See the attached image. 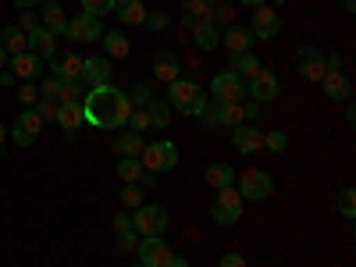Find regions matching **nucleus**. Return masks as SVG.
<instances>
[{
	"instance_id": "a878e982",
	"label": "nucleus",
	"mask_w": 356,
	"mask_h": 267,
	"mask_svg": "<svg viewBox=\"0 0 356 267\" xmlns=\"http://www.w3.org/2000/svg\"><path fill=\"white\" fill-rule=\"evenodd\" d=\"M193 43H196L200 50H214V47L221 43V33L214 29V22H196V25H193Z\"/></svg>"
},
{
	"instance_id": "79ce46f5",
	"label": "nucleus",
	"mask_w": 356,
	"mask_h": 267,
	"mask_svg": "<svg viewBox=\"0 0 356 267\" xmlns=\"http://www.w3.org/2000/svg\"><path fill=\"white\" fill-rule=\"evenodd\" d=\"M36 100H40L36 82H22V86H18V104H22V107H36Z\"/></svg>"
},
{
	"instance_id": "1a4fd4ad",
	"label": "nucleus",
	"mask_w": 356,
	"mask_h": 267,
	"mask_svg": "<svg viewBox=\"0 0 356 267\" xmlns=\"http://www.w3.org/2000/svg\"><path fill=\"white\" fill-rule=\"evenodd\" d=\"M271 193H275V178L267 171H257V168L243 171V178H239V196L243 200H267Z\"/></svg>"
},
{
	"instance_id": "b1692460",
	"label": "nucleus",
	"mask_w": 356,
	"mask_h": 267,
	"mask_svg": "<svg viewBox=\"0 0 356 267\" xmlns=\"http://www.w3.org/2000/svg\"><path fill=\"white\" fill-rule=\"evenodd\" d=\"M54 122L61 125L65 132H79V125L86 122L82 104H61V107H57V118H54Z\"/></svg>"
},
{
	"instance_id": "aec40b11",
	"label": "nucleus",
	"mask_w": 356,
	"mask_h": 267,
	"mask_svg": "<svg viewBox=\"0 0 356 267\" xmlns=\"http://www.w3.org/2000/svg\"><path fill=\"white\" fill-rule=\"evenodd\" d=\"M232 146L239 154H257V150H264V132L253 129V125H239L232 136Z\"/></svg>"
},
{
	"instance_id": "20e7f679",
	"label": "nucleus",
	"mask_w": 356,
	"mask_h": 267,
	"mask_svg": "<svg viewBox=\"0 0 356 267\" xmlns=\"http://www.w3.org/2000/svg\"><path fill=\"white\" fill-rule=\"evenodd\" d=\"M168 211L161 203H143L139 211L132 214V232L139 235V239H146V235H164V228H168Z\"/></svg>"
},
{
	"instance_id": "a18cd8bd",
	"label": "nucleus",
	"mask_w": 356,
	"mask_h": 267,
	"mask_svg": "<svg viewBox=\"0 0 356 267\" xmlns=\"http://www.w3.org/2000/svg\"><path fill=\"white\" fill-rule=\"evenodd\" d=\"M150 100H154V93H150V86H146V82H139V86L132 89V97H129V104H132V107H146Z\"/></svg>"
},
{
	"instance_id": "c85d7f7f",
	"label": "nucleus",
	"mask_w": 356,
	"mask_h": 267,
	"mask_svg": "<svg viewBox=\"0 0 356 267\" xmlns=\"http://www.w3.org/2000/svg\"><path fill=\"white\" fill-rule=\"evenodd\" d=\"M143 146H146L143 136H139V132H129V136H118V139H114V154H118V157H136V161H139Z\"/></svg>"
},
{
	"instance_id": "58836bf2",
	"label": "nucleus",
	"mask_w": 356,
	"mask_h": 267,
	"mask_svg": "<svg viewBox=\"0 0 356 267\" xmlns=\"http://www.w3.org/2000/svg\"><path fill=\"white\" fill-rule=\"evenodd\" d=\"M122 203L129 207V211H139V207H143V186L125 182V189H122Z\"/></svg>"
},
{
	"instance_id": "dca6fc26",
	"label": "nucleus",
	"mask_w": 356,
	"mask_h": 267,
	"mask_svg": "<svg viewBox=\"0 0 356 267\" xmlns=\"http://www.w3.org/2000/svg\"><path fill=\"white\" fill-rule=\"evenodd\" d=\"M8 65H11V75L22 79V82H33V79H40V72H43V61H40L36 54H29V50H25V54H15Z\"/></svg>"
},
{
	"instance_id": "393cba45",
	"label": "nucleus",
	"mask_w": 356,
	"mask_h": 267,
	"mask_svg": "<svg viewBox=\"0 0 356 267\" xmlns=\"http://www.w3.org/2000/svg\"><path fill=\"white\" fill-rule=\"evenodd\" d=\"M40 22H43L47 33H54V36H61L65 29H68V15L61 11V4H57V0H50V4H47V11H43Z\"/></svg>"
},
{
	"instance_id": "f03ea898",
	"label": "nucleus",
	"mask_w": 356,
	"mask_h": 267,
	"mask_svg": "<svg viewBox=\"0 0 356 267\" xmlns=\"http://www.w3.org/2000/svg\"><path fill=\"white\" fill-rule=\"evenodd\" d=\"M168 104H171V111H182L189 118H200V111L207 107V97H203V89L193 79H175L168 86Z\"/></svg>"
},
{
	"instance_id": "49530a36",
	"label": "nucleus",
	"mask_w": 356,
	"mask_h": 267,
	"mask_svg": "<svg viewBox=\"0 0 356 267\" xmlns=\"http://www.w3.org/2000/svg\"><path fill=\"white\" fill-rule=\"evenodd\" d=\"M61 75H54V79H43L36 89H40V97H47V100H57V89H61Z\"/></svg>"
},
{
	"instance_id": "4be33fe9",
	"label": "nucleus",
	"mask_w": 356,
	"mask_h": 267,
	"mask_svg": "<svg viewBox=\"0 0 356 267\" xmlns=\"http://www.w3.org/2000/svg\"><path fill=\"white\" fill-rule=\"evenodd\" d=\"M0 47H4L11 57L15 54H25L29 50V33H22L18 25H4V29H0Z\"/></svg>"
},
{
	"instance_id": "0e129e2a",
	"label": "nucleus",
	"mask_w": 356,
	"mask_h": 267,
	"mask_svg": "<svg viewBox=\"0 0 356 267\" xmlns=\"http://www.w3.org/2000/svg\"><path fill=\"white\" fill-rule=\"evenodd\" d=\"M203 4H207V8H211V11H214V8L221 4V0H203Z\"/></svg>"
},
{
	"instance_id": "4c0bfd02",
	"label": "nucleus",
	"mask_w": 356,
	"mask_h": 267,
	"mask_svg": "<svg viewBox=\"0 0 356 267\" xmlns=\"http://www.w3.org/2000/svg\"><path fill=\"white\" fill-rule=\"evenodd\" d=\"M339 214H342L346 221L356 218V189H342V193H339Z\"/></svg>"
},
{
	"instance_id": "9d476101",
	"label": "nucleus",
	"mask_w": 356,
	"mask_h": 267,
	"mask_svg": "<svg viewBox=\"0 0 356 267\" xmlns=\"http://www.w3.org/2000/svg\"><path fill=\"white\" fill-rule=\"evenodd\" d=\"M40 132H43V118L33 111V107H25L22 114H18V122H15V129H11V143H18V146H33L36 139H40Z\"/></svg>"
},
{
	"instance_id": "ea45409f",
	"label": "nucleus",
	"mask_w": 356,
	"mask_h": 267,
	"mask_svg": "<svg viewBox=\"0 0 356 267\" xmlns=\"http://www.w3.org/2000/svg\"><path fill=\"white\" fill-rule=\"evenodd\" d=\"M132 132H146V129H150V114H146V107H132V114H129V122H125Z\"/></svg>"
},
{
	"instance_id": "c756f323",
	"label": "nucleus",
	"mask_w": 356,
	"mask_h": 267,
	"mask_svg": "<svg viewBox=\"0 0 356 267\" xmlns=\"http://www.w3.org/2000/svg\"><path fill=\"white\" fill-rule=\"evenodd\" d=\"M104 50H107V57H129V36L125 33H118V29H111V33H104Z\"/></svg>"
},
{
	"instance_id": "9b49d317",
	"label": "nucleus",
	"mask_w": 356,
	"mask_h": 267,
	"mask_svg": "<svg viewBox=\"0 0 356 267\" xmlns=\"http://www.w3.org/2000/svg\"><path fill=\"white\" fill-rule=\"evenodd\" d=\"M246 93H250L257 104H271V100H278V93H282L278 75H275V72H267V68H260V72L246 82Z\"/></svg>"
},
{
	"instance_id": "c9c22d12",
	"label": "nucleus",
	"mask_w": 356,
	"mask_h": 267,
	"mask_svg": "<svg viewBox=\"0 0 356 267\" xmlns=\"http://www.w3.org/2000/svg\"><path fill=\"white\" fill-rule=\"evenodd\" d=\"M175 18L161 8V11H146V22H143V29H150V33H164V29L171 25Z\"/></svg>"
},
{
	"instance_id": "338daca9",
	"label": "nucleus",
	"mask_w": 356,
	"mask_h": 267,
	"mask_svg": "<svg viewBox=\"0 0 356 267\" xmlns=\"http://www.w3.org/2000/svg\"><path fill=\"white\" fill-rule=\"evenodd\" d=\"M132 267H146V264H132Z\"/></svg>"
},
{
	"instance_id": "ddd939ff",
	"label": "nucleus",
	"mask_w": 356,
	"mask_h": 267,
	"mask_svg": "<svg viewBox=\"0 0 356 267\" xmlns=\"http://www.w3.org/2000/svg\"><path fill=\"white\" fill-rule=\"evenodd\" d=\"M278 29H282V22H278V11L275 8H267V4L253 8V25H250L253 40H275Z\"/></svg>"
},
{
	"instance_id": "052dcab7",
	"label": "nucleus",
	"mask_w": 356,
	"mask_h": 267,
	"mask_svg": "<svg viewBox=\"0 0 356 267\" xmlns=\"http://www.w3.org/2000/svg\"><path fill=\"white\" fill-rule=\"evenodd\" d=\"M239 4H246V8H260L264 0H239Z\"/></svg>"
},
{
	"instance_id": "7c9ffc66",
	"label": "nucleus",
	"mask_w": 356,
	"mask_h": 267,
	"mask_svg": "<svg viewBox=\"0 0 356 267\" xmlns=\"http://www.w3.org/2000/svg\"><path fill=\"white\" fill-rule=\"evenodd\" d=\"M146 114H150V129H168L171 104L168 100H150V104H146Z\"/></svg>"
},
{
	"instance_id": "423d86ee",
	"label": "nucleus",
	"mask_w": 356,
	"mask_h": 267,
	"mask_svg": "<svg viewBox=\"0 0 356 267\" xmlns=\"http://www.w3.org/2000/svg\"><path fill=\"white\" fill-rule=\"evenodd\" d=\"M211 97L221 100V104H243V100L250 97V93H246V79H239L232 68L221 72V75H214V79H211Z\"/></svg>"
},
{
	"instance_id": "7ed1b4c3",
	"label": "nucleus",
	"mask_w": 356,
	"mask_h": 267,
	"mask_svg": "<svg viewBox=\"0 0 356 267\" xmlns=\"http://www.w3.org/2000/svg\"><path fill=\"white\" fill-rule=\"evenodd\" d=\"M139 164H143V171H154V175L171 171V168L178 164V150H175V143H168V139L146 143V146H143V154H139Z\"/></svg>"
},
{
	"instance_id": "5701e85b",
	"label": "nucleus",
	"mask_w": 356,
	"mask_h": 267,
	"mask_svg": "<svg viewBox=\"0 0 356 267\" xmlns=\"http://www.w3.org/2000/svg\"><path fill=\"white\" fill-rule=\"evenodd\" d=\"M114 11L125 25H143L146 22V4L143 0H114Z\"/></svg>"
},
{
	"instance_id": "72a5a7b5",
	"label": "nucleus",
	"mask_w": 356,
	"mask_h": 267,
	"mask_svg": "<svg viewBox=\"0 0 356 267\" xmlns=\"http://www.w3.org/2000/svg\"><path fill=\"white\" fill-rule=\"evenodd\" d=\"M182 8H186V18H189L193 25H196V22H211V15H214L211 8L203 4V0H182Z\"/></svg>"
},
{
	"instance_id": "2eb2a0df",
	"label": "nucleus",
	"mask_w": 356,
	"mask_h": 267,
	"mask_svg": "<svg viewBox=\"0 0 356 267\" xmlns=\"http://www.w3.org/2000/svg\"><path fill=\"white\" fill-rule=\"evenodd\" d=\"M50 68H54V75H61L65 82H82L86 57H79V54H61V57H50Z\"/></svg>"
},
{
	"instance_id": "a19ab883",
	"label": "nucleus",
	"mask_w": 356,
	"mask_h": 267,
	"mask_svg": "<svg viewBox=\"0 0 356 267\" xmlns=\"http://www.w3.org/2000/svg\"><path fill=\"white\" fill-rule=\"evenodd\" d=\"M79 4H82V11H86V15H93V18H100V15L114 11V0H79Z\"/></svg>"
},
{
	"instance_id": "4d7b16f0",
	"label": "nucleus",
	"mask_w": 356,
	"mask_h": 267,
	"mask_svg": "<svg viewBox=\"0 0 356 267\" xmlns=\"http://www.w3.org/2000/svg\"><path fill=\"white\" fill-rule=\"evenodd\" d=\"M11 4H15V8H22V11H29L33 4H40V0H11Z\"/></svg>"
},
{
	"instance_id": "39448f33",
	"label": "nucleus",
	"mask_w": 356,
	"mask_h": 267,
	"mask_svg": "<svg viewBox=\"0 0 356 267\" xmlns=\"http://www.w3.org/2000/svg\"><path fill=\"white\" fill-rule=\"evenodd\" d=\"M243 196H239V189L235 186H228V189H218V196H214V203H211V218L218 221V225H235L243 218Z\"/></svg>"
},
{
	"instance_id": "f257e3e1",
	"label": "nucleus",
	"mask_w": 356,
	"mask_h": 267,
	"mask_svg": "<svg viewBox=\"0 0 356 267\" xmlns=\"http://www.w3.org/2000/svg\"><path fill=\"white\" fill-rule=\"evenodd\" d=\"M82 114L97 129H122L132 114V104H129V93H122V89H114L107 82V86L89 89V97L82 100Z\"/></svg>"
},
{
	"instance_id": "13d9d810",
	"label": "nucleus",
	"mask_w": 356,
	"mask_h": 267,
	"mask_svg": "<svg viewBox=\"0 0 356 267\" xmlns=\"http://www.w3.org/2000/svg\"><path fill=\"white\" fill-rule=\"evenodd\" d=\"M346 122H349V125H353V122H356V107H353V104H349V100H346Z\"/></svg>"
},
{
	"instance_id": "09e8293b",
	"label": "nucleus",
	"mask_w": 356,
	"mask_h": 267,
	"mask_svg": "<svg viewBox=\"0 0 356 267\" xmlns=\"http://www.w3.org/2000/svg\"><path fill=\"white\" fill-rule=\"evenodd\" d=\"M211 22H225V25H232V22H235V4H225V0H221V4L214 8V15H211Z\"/></svg>"
},
{
	"instance_id": "de8ad7c7",
	"label": "nucleus",
	"mask_w": 356,
	"mask_h": 267,
	"mask_svg": "<svg viewBox=\"0 0 356 267\" xmlns=\"http://www.w3.org/2000/svg\"><path fill=\"white\" fill-rule=\"evenodd\" d=\"M114 246H118V253H136V246H139V235H136V232H122Z\"/></svg>"
},
{
	"instance_id": "6ab92c4d",
	"label": "nucleus",
	"mask_w": 356,
	"mask_h": 267,
	"mask_svg": "<svg viewBox=\"0 0 356 267\" xmlns=\"http://www.w3.org/2000/svg\"><path fill=\"white\" fill-rule=\"evenodd\" d=\"M29 54H36L40 61H47V57H57V36L47 33L43 25L33 29V33H29Z\"/></svg>"
},
{
	"instance_id": "f704fd0d",
	"label": "nucleus",
	"mask_w": 356,
	"mask_h": 267,
	"mask_svg": "<svg viewBox=\"0 0 356 267\" xmlns=\"http://www.w3.org/2000/svg\"><path fill=\"white\" fill-rule=\"evenodd\" d=\"M221 100H207V107L200 111V122L207 125V129H221Z\"/></svg>"
},
{
	"instance_id": "e433bc0d",
	"label": "nucleus",
	"mask_w": 356,
	"mask_h": 267,
	"mask_svg": "<svg viewBox=\"0 0 356 267\" xmlns=\"http://www.w3.org/2000/svg\"><path fill=\"white\" fill-rule=\"evenodd\" d=\"M264 150H271V154L289 150V136H285L282 129H275V132H264Z\"/></svg>"
},
{
	"instance_id": "37998d69",
	"label": "nucleus",
	"mask_w": 356,
	"mask_h": 267,
	"mask_svg": "<svg viewBox=\"0 0 356 267\" xmlns=\"http://www.w3.org/2000/svg\"><path fill=\"white\" fill-rule=\"evenodd\" d=\"M57 107H61V104H57V100H47V97H40L33 111H36V114L43 118V125H47V122H54V118H57Z\"/></svg>"
},
{
	"instance_id": "6e6d98bb",
	"label": "nucleus",
	"mask_w": 356,
	"mask_h": 267,
	"mask_svg": "<svg viewBox=\"0 0 356 267\" xmlns=\"http://www.w3.org/2000/svg\"><path fill=\"white\" fill-rule=\"evenodd\" d=\"M328 72H342V57H339V54L328 57Z\"/></svg>"
},
{
	"instance_id": "69168bd1",
	"label": "nucleus",
	"mask_w": 356,
	"mask_h": 267,
	"mask_svg": "<svg viewBox=\"0 0 356 267\" xmlns=\"http://www.w3.org/2000/svg\"><path fill=\"white\" fill-rule=\"evenodd\" d=\"M271 4H275V11H278V8H282V4H285V0H271Z\"/></svg>"
},
{
	"instance_id": "8fccbe9b",
	"label": "nucleus",
	"mask_w": 356,
	"mask_h": 267,
	"mask_svg": "<svg viewBox=\"0 0 356 267\" xmlns=\"http://www.w3.org/2000/svg\"><path fill=\"white\" fill-rule=\"evenodd\" d=\"M111 228H114V235H122V232H132V214H129V211L114 214V218H111Z\"/></svg>"
},
{
	"instance_id": "864d4df0",
	"label": "nucleus",
	"mask_w": 356,
	"mask_h": 267,
	"mask_svg": "<svg viewBox=\"0 0 356 267\" xmlns=\"http://www.w3.org/2000/svg\"><path fill=\"white\" fill-rule=\"evenodd\" d=\"M243 111H246V118L253 122V118H260V111H264V107H260L257 100H253V104H246V100H243Z\"/></svg>"
},
{
	"instance_id": "473e14b6",
	"label": "nucleus",
	"mask_w": 356,
	"mask_h": 267,
	"mask_svg": "<svg viewBox=\"0 0 356 267\" xmlns=\"http://www.w3.org/2000/svg\"><path fill=\"white\" fill-rule=\"evenodd\" d=\"M139 175H143V164L136 157H122V161H118V178H122V182H139Z\"/></svg>"
},
{
	"instance_id": "bb28decb",
	"label": "nucleus",
	"mask_w": 356,
	"mask_h": 267,
	"mask_svg": "<svg viewBox=\"0 0 356 267\" xmlns=\"http://www.w3.org/2000/svg\"><path fill=\"white\" fill-rule=\"evenodd\" d=\"M260 68H264V65H260V57H257L253 50H246V54H235V57H232V72L239 75V79H246V82H250Z\"/></svg>"
},
{
	"instance_id": "f8f14e48",
	"label": "nucleus",
	"mask_w": 356,
	"mask_h": 267,
	"mask_svg": "<svg viewBox=\"0 0 356 267\" xmlns=\"http://www.w3.org/2000/svg\"><path fill=\"white\" fill-rule=\"evenodd\" d=\"M136 257L146 267H164L171 260V250L164 243V235H146V239H139V246H136Z\"/></svg>"
},
{
	"instance_id": "5fc2aeb1",
	"label": "nucleus",
	"mask_w": 356,
	"mask_h": 267,
	"mask_svg": "<svg viewBox=\"0 0 356 267\" xmlns=\"http://www.w3.org/2000/svg\"><path fill=\"white\" fill-rule=\"evenodd\" d=\"M164 267H189V260H186V257H175V253H171V260H168Z\"/></svg>"
},
{
	"instance_id": "3c124183",
	"label": "nucleus",
	"mask_w": 356,
	"mask_h": 267,
	"mask_svg": "<svg viewBox=\"0 0 356 267\" xmlns=\"http://www.w3.org/2000/svg\"><path fill=\"white\" fill-rule=\"evenodd\" d=\"M221 267H250V264H246L243 253H225V257H221Z\"/></svg>"
},
{
	"instance_id": "412c9836",
	"label": "nucleus",
	"mask_w": 356,
	"mask_h": 267,
	"mask_svg": "<svg viewBox=\"0 0 356 267\" xmlns=\"http://www.w3.org/2000/svg\"><path fill=\"white\" fill-rule=\"evenodd\" d=\"M253 47V33L250 29H243V25H228L225 29V50L235 57V54H246Z\"/></svg>"
},
{
	"instance_id": "c03bdc74",
	"label": "nucleus",
	"mask_w": 356,
	"mask_h": 267,
	"mask_svg": "<svg viewBox=\"0 0 356 267\" xmlns=\"http://www.w3.org/2000/svg\"><path fill=\"white\" fill-rule=\"evenodd\" d=\"M57 104H79V82H61V89H57Z\"/></svg>"
},
{
	"instance_id": "4468645a",
	"label": "nucleus",
	"mask_w": 356,
	"mask_h": 267,
	"mask_svg": "<svg viewBox=\"0 0 356 267\" xmlns=\"http://www.w3.org/2000/svg\"><path fill=\"white\" fill-rule=\"evenodd\" d=\"M150 68H154V79H161V82H175V79H182V65H178V57L171 54V50H157L154 54V61H150Z\"/></svg>"
},
{
	"instance_id": "603ef678",
	"label": "nucleus",
	"mask_w": 356,
	"mask_h": 267,
	"mask_svg": "<svg viewBox=\"0 0 356 267\" xmlns=\"http://www.w3.org/2000/svg\"><path fill=\"white\" fill-rule=\"evenodd\" d=\"M18 29H22V33H33V29H40V18L29 15V11H22V25H18Z\"/></svg>"
},
{
	"instance_id": "cd10ccee",
	"label": "nucleus",
	"mask_w": 356,
	"mask_h": 267,
	"mask_svg": "<svg viewBox=\"0 0 356 267\" xmlns=\"http://www.w3.org/2000/svg\"><path fill=\"white\" fill-rule=\"evenodd\" d=\"M207 186H211L214 193L235 186V171H232V164H211V168H207Z\"/></svg>"
},
{
	"instance_id": "bf43d9fd",
	"label": "nucleus",
	"mask_w": 356,
	"mask_h": 267,
	"mask_svg": "<svg viewBox=\"0 0 356 267\" xmlns=\"http://www.w3.org/2000/svg\"><path fill=\"white\" fill-rule=\"evenodd\" d=\"M8 61H11V54H8V50H4V47H0V68H4V65H8Z\"/></svg>"
},
{
	"instance_id": "2f4dec72",
	"label": "nucleus",
	"mask_w": 356,
	"mask_h": 267,
	"mask_svg": "<svg viewBox=\"0 0 356 267\" xmlns=\"http://www.w3.org/2000/svg\"><path fill=\"white\" fill-rule=\"evenodd\" d=\"M221 125H228V129L246 125V111H243V104H225V107H221Z\"/></svg>"
},
{
	"instance_id": "f3484780",
	"label": "nucleus",
	"mask_w": 356,
	"mask_h": 267,
	"mask_svg": "<svg viewBox=\"0 0 356 267\" xmlns=\"http://www.w3.org/2000/svg\"><path fill=\"white\" fill-rule=\"evenodd\" d=\"M321 86H324V97L335 100V104H346L349 93H353V82H349L346 72H328V75L321 79Z\"/></svg>"
},
{
	"instance_id": "6e6552de",
	"label": "nucleus",
	"mask_w": 356,
	"mask_h": 267,
	"mask_svg": "<svg viewBox=\"0 0 356 267\" xmlns=\"http://www.w3.org/2000/svg\"><path fill=\"white\" fill-rule=\"evenodd\" d=\"M296 72H300L307 82H321L324 75H328V57H324L317 47H300V54H296Z\"/></svg>"
},
{
	"instance_id": "e2e57ef3",
	"label": "nucleus",
	"mask_w": 356,
	"mask_h": 267,
	"mask_svg": "<svg viewBox=\"0 0 356 267\" xmlns=\"http://www.w3.org/2000/svg\"><path fill=\"white\" fill-rule=\"evenodd\" d=\"M4 139H8V129H4V122H0V146H4Z\"/></svg>"
},
{
	"instance_id": "680f3d73",
	"label": "nucleus",
	"mask_w": 356,
	"mask_h": 267,
	"mask_svg": "<svg viewBox=\"0 0 356 267\" xmlns=\"http://www.w3.org/2000/svg\"><path fill=\"white\" fill-rule=\"evenodd\" d=\"M342 4H346V11H349V15L356 11V0H342Z\"/></svg>"
},
{
	"instance_id": "a211bd4d",
	"label": "nucleus",
	"mask_w": 356,
	"mask_h": 267,
	"mask_svg": "<svg viewBox=\"0 0 356 267\" xmlns=\"http://www.w3.org/2000/svg\"><path fill=\"white\" fill-rule=\"evenodd\" d=\"M114 79V68L107 57H86V68H82V82L89 86H107Z\"/></svg>"
},
{
	"instance_id": "0eeeda50",
	"label": "nucleus",
	"mask_w": 356,
	"mask_h": 267,
	"mask_svg": "<svg viewBox=\"0 0 356 267\" xmlns=\"http://www.w3.org/2000/svg\"><path fill=\"white\" fill-rule=\"evenodd\" d=\"M65 36H68L72 43H100V40H104V25H100V18H93V15L82 11V15L68 18Z\"/></svg>"
}]
</instances>
